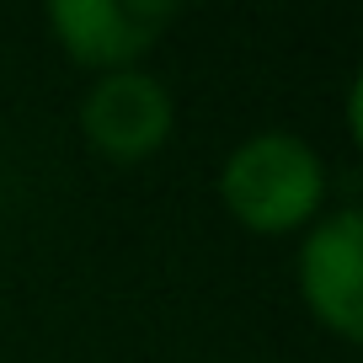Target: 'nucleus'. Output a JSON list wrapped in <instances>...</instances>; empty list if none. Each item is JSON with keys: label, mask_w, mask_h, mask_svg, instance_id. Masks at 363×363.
Returning a JSON list of instances; mask_svg holds the SVG:
<instances>
[{"label": "nucleus", "mask_w": 363, "mask_h": 363, "mask_svg": "<svg viewBox=\"0 0 363 363\" xmlns=\"http://www.w3.org/2000/svg\"><path fill=\"white\" fill-rule=\"evenodd\" d=\"M219 203L235 225L257 230V235L305 230L326 203V160L310 139L289 134V128H262L225 155Z\"/></svg>", "instance_id": "1"}, {"label": "nucleus", "mask_w": 363, "mask_h": 363, "mask_svg": "<svg viewBox=\"0 0 363 363\" xmlns=\"http://www.w3.org/2000/svg\"><path fill=\"white\" fill-rule=\"evenodd\" d=\"M171 22H177L171 0H54L48 6V33L59 38V48L96 75L134 69Z\"/></svg>", "instance_id": "2"}, {"label": "nucleus", "mask_w": 363, "mask_h": 363, "mask_svg": "<svg viewBox=\"0 0 363 363\" xmlns=\"http://www.w3.org/2000/svg\"><path fill=\"white\" fill-rule=\"evenodd\" d=\"M171 123H177L171 91L155 75H145V69L96 75V86L80 96V134H86V145L102 160H118V166L150 160L171 139Z\"/></svg>", "instance_id": "3"}, {"label": "nucleus", "mask_w": 363, "mask_h": 363, "mask_svg": "<svg viewBox=\"0 0 363 363\" xmlns=\"http://www.w3.org/2000/svg\"><path fill=\"white\" fill-rule=\"evenodd\" d=\"M299 294L305 310L342 342L363 337V214L337 208L310 225L299 246Z\"/></svg>", "instance_id": "4"}]
</instances>
